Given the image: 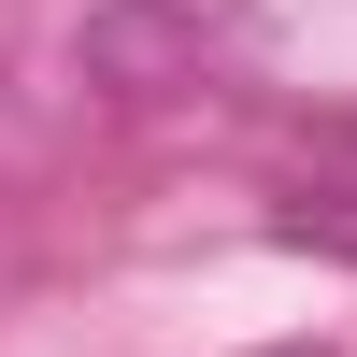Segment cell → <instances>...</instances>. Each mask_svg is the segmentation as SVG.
Segmentation results:
<instances>
[{"instance_id": "cell-1", "label": "cell", "mask_w": 357, "mask_h": 357, "mask_svg": "<svg viewBox=\"0 0 357 357\" xmlns=\"http://www.w3.org/2000/svg\"><path fill=\"white\" fill-rule=\"evenodd\" d=\"M86 86H114V100H143L158 72H186L200 57V15H158V0H114V15H86Z\"/></svg>"}, {"instance_id": "cell-2", "label": "cell", "mask_w": 357, "mask_h": 357, "mask_svg": "<svg viewBox=\"0 0 357 357\" xmlns=\"http://www.w3.org/2000/svg\"><path fill=\"white\" fill-rule=\"evenodd\" d=\"M286 229L329 243V257H357V186H301V200H286Z\"/></svg>"}, {"instance_id": "cell-3", "label": "cell", "mask_w": 357, "mask_h": 357, "mask_svg": "<svg viewBox=\"0 0 357 357\" xmlns=\"http://www.w3.org/2000/svg\"><path fill=\"white\" fill-rule=\"evenodd\" d=\"M257 357H343V343H257Z\"/></svg>"}]
</instances>
